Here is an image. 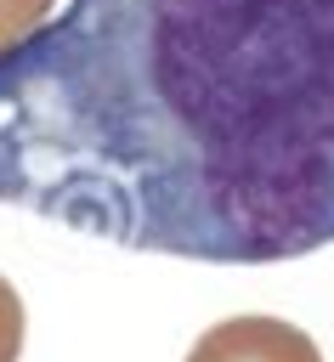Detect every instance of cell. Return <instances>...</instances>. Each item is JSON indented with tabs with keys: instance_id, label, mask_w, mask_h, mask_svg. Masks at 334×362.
I'll return each mask as SVG.
<instances>
[{
	"instance_id": "4",
	"label": "cell",
	"mask_w": 334,
	"mask_h": 362,
	"mask_svg": "<svg viewBox=\"0 0 334 362\" xmlns=\"http://www.w3.org/2000/svg\"><path fill=\"white\" fill-rule=\"evenodd\" d=\"M23 300H17V288L0 277V362H17L23 356Z\"/></svg>"
},
{
	"instance_id": "3",
	"label": "cell",
	"mask_w": 334,
	"mask_h": 362,
	"mask_svg": "<svg viewBox=\"0 0 334 362\" xmlns=\"http://www.w3.org/2000/svg\"><path fill=\"white\" fill-rule=\"evenodd\" d=\"M51 17H57V0H0V57L34 40Z\"/></svg>"
},
{
	"instance_id": "1",
	"label": "cell",
	"mask_w": 334,
	"mask_h": 362,
	"mask_svg": "<svg viewBox=\"0 0 334 362\" xmlns=\"http://www.w3.org/2000/svg\"><path fill=\"white\" fill-rule=\"evenodd\" d=\"M0 204L215 266L334 243V0H68L0 57Z\"/></svg>"
},
{
	"instance_id": "2",
	"label": "cell",
	"mask_w": 334,
	"mask_h": 362,
	"mask_svg": "<svg viewBox=\"0 0 334 362\" xmlns=\"http://www.w3.org/2000/svg\"><path fill=\"white\" fill-rule=\"evenodd\" d=\"M187 362H323L317 339L283 317H226L204 328L187 351Z\"/></svg>"
}]
</instances>
